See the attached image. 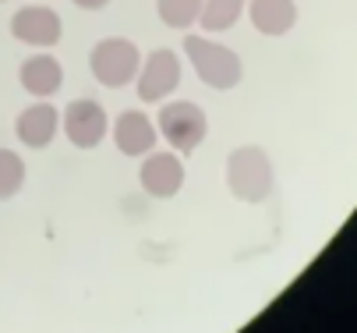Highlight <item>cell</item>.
<instances>
[{
	"instance_id": "15",
	"label": "cell",
	"mask_w": 357,
	"mask_h": 333,
	"mask_svg": "<svg viewBox=\"0 0 357 333\" xmlns=\"http://www.w3.org/2000/svg\"><path fill=\"white\" fill-rule=\"evenodd\" d=\"M25 184V163L18 153L11 149H0V202H8L22 192Z\"/></svg>"
},
{
	"instance_id": "2",
	"label": "cell",
	"mask_w": 357,
	"mask_h": 333,
	"mask_svg": "<svg viewBox=\"0 0 357 333\" xmlns=\"http://www.w3.org/2000/svg\"><path fill=\"white\" fill-rule=\"evenodd\" d=\"M184 54L191 57V68L195 75L206 82L209 89H234L244 75V64L241 57L223 43H213L206 36H184Z\"/></svg>"
},
{
	"instance_id": "12",
	"label": "cell",
	"mask_w": 357,
	"mask_h": 333,
	"mask_svg": "<svg viewBox=\"0 0 357 333\" xmlns=\"http://www.w3.org/2000/svg\"><path fill=\"white\" fill-rule=\"evenodd\" d=\"M251 25L259 29L262 36H287L297 22V4L294 0H251L248 4Z\"/></svg>"
},
{
	"instance_id": "9",
	"label": "cell",
	"mask_w": 357,
	"mask_h": 333,
	"mask_svg": "<svg viewBox=\"0 0 357 333\" xmlns=\"http://www.w3.org/2000/svg\"><path fill=\"white\" fill-rule=\"evenodd\" d=\"M57 131H61V110L54 103H32L15 121V135L29 149H46L57 138Z\"/></svg>"
},
{
	"instance_id": "7",
	"label": "cell",
	"mask_w": 357,
	"mask_h": 333,
	"mask_svg": "<svg viewBox=\"0 0 357 333\" xmlns=\"http://www.w3.org/2000/svg\"><path fill=\"white\" fill-rule=\"evenodd\" d=\"M11 36L18 43H29V46H39V50H50L57 46L61 36H64V22L54 8H22L15 18H11Z\"/></svg>"
},
{
	"instance_id": "13",
	"label": "cell",
	"mask_w": 357,
	"mask_h": 333,
	"mask_svg": "<svg viewBox=\"0 0 357 333\" xmlns=\"http://www.w3.org/2000/svg\"><path fill=\"white\" fill-rule=\"evenodd\" d=\"M244 8H248V0H202L198 25L206 32H227V29L237 25Z\"/></svg>"
},
{
	"instance_id": "6",
	"label": "cell",
	"mask_w": 357,
	"mask_h": 333,
	"mask_svg": "<svg viewBox=\"0 0 357 333\" xmlns=\"http://www.w3.org/2000/svg\"><path fill=\"white\" fill-rule=\"evenodd\" d=\"M138 96L145 100V103H163L170 92L181 85V57L174 54V50H152L145 61H142V68H138Z\"/></svg>"
},
{
	"instance_id": "3",
	"label": "cell",
	"mask_w": 357,
	"mask_h": 333,
	"mask_svg": "<svg viewBox=\"0 0 357 333\" xmlns=\"http://www.w3.org/2000/svg\"><path fill=\"white\" fill-rule=\"evenodd\" d=\"M89 64H92V78L107 89H124L138 78V68H142V54L131 39H99L89 54Z\"/></svg>"
},
{
	"instance_id": "4",
	"label": "cell",
	"mask_w": 357,
	"mask_h": 333,
	"mask_svg": "<svg viewBox=\"0 0 357 333\" xmlns=\"http://www.w3.org/2000/svg\"><path fill=\"white\" fill-rule=\"evenodd\" d=\"M160 135L170 142V149L191 156L202 142H206V131H209V117L198 103H188V100H170L160 107Z\"/></svg>"
},
{
	"instance_id": "1",
	"label": "cell",
	"mask_w": 357,
	"mask_h": 333,
	"mask_svg": "<svg viewBox=\"0 0 357 333\" xmlns=\"http://www.w3.org/2000/svg\"><path fill=\"white\" fill-rule=\"evenodd\" d=\"M227 184L241 202H266L273 195V160L259 146H241L227 160Z\"/></svg>"
},
{
	"instance_id": "5",
	"label": "cell",
	"mask_w": 357,
	"mask_h": 333,
	"mask_svg": "<svg viewBox=\"0 0 357 333\" xmlns=\"http://www.w3.org/2000/svg\"><path fill=\"white\" fill-rule=\"evenodd\" d=\"M61 128L75 149H96L107 138L110 117H107L103 103H96V100H71L61 114Z\"/></svg>"
},
{
	"instance_id": "14",
	"label": "cell",
	"mask_w": 357,
	"mask_h": 333,
	"mask_svg": "<svg viewBox=\"0 0 357 333\" xmlns=\"http://www.w3.org/2000/svg\"><path fill=\"white\" fill-rule=\"evenodd\" d=\"M156 11L163 18V25L170 29H191L202 15V0H156Z\"/></svg>"
},
{
	"instance_id": "8",
	"label": "cell",
	"mask_w": 357,
	"mask_h": 333,
	"mask_svg": "<svg viewBox=\"0 0 357 333\" xmlns=\"http://www.w3.org/2000/svg\"><path fill=\"white\" fill-rule=\"evenodd\" d=\"M138 181L145 188V195H152V199H174L184 188V163H181L177 153H145Z\"/></svg>"
},
{
	"instance_id": "16",
	"label": "cell",
	"mask_w": 357,
	"mask_h": 333,
	"mask_svg": "<svg viewBox=\"0 0 357 333\" xmlns=\"http://www.w3.org/2000/svg\"><path fill=\"white\" fill-rule=\"evenodd\" d=\"M107 4H110V0H75V8H82V11H99Z\"/></svg>"
},
{
	"instance_id": "10",
	"label": "cell",
	"mask_w": 357,
	"mask_h": 333,
	"mask_svg": "<svg viewBox=\"0 0 357 333\" xmlns=\"http://www.w3.org/2000/svg\"><path fill=\"white\" fill-rule=\"evenodd\" d=\"M156 138H160V128L152 124L142 110H124L117 121H114V142L124 156H145L156 149Z\"/></svg>"
},
{
	"instance_id": "11",
	"label": "cell",
	"mask_w": 357,
	"mask_h": 333,
	"mask_svg": "<svg viewBox=\"0 0 357 333\" xmlns=\"http://www.w3.org/2000/svg\"><path fill=\"white\" fill-rule=\"evenodd\" d=\"M18 82H22L25 92H32L36 100H50L64 85V68H61V61L54 54H36V57H29L22 64Z\"/></svg>"
}]
</instances>
